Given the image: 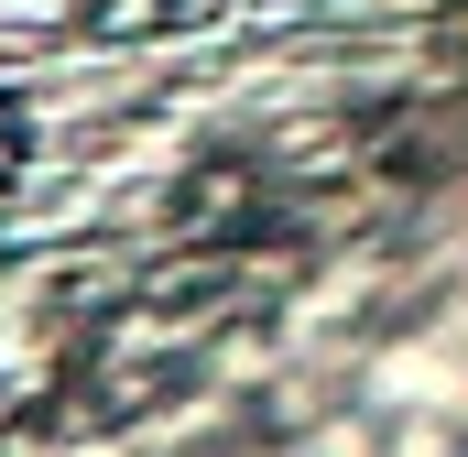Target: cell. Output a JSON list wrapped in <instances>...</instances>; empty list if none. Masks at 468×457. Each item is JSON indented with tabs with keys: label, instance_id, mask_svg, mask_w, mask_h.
<instances>
[{
	"label": "cell",
	"instance_id": "1",
	"mask_svg": "<svg viewBox=\"0 0 468 457\" xmlns=\"http://www.w3.org/2000/svg\"><path fill=\"white\" fill-rule=\"evenodd\" d=\"M175 0H99V33H131V22H164Z\"/></svg>",
	"mask_w": 468,
	"mask_h": 457
},
{
	"label": "cell",
	"instance_id": "2",
	"mask_svg": "<svg viewBox=\"0 0 468 457\" xmlns=\"http://www.w3.org/2000/svg\"><path fill=\"white\" fill-rule=\"evenodd\" d=\"M11 164H22V120L0 110V175H11Z\"/></svg>",
	"mask_w": 468,
	"mask_h": 457
}]
</instances>
